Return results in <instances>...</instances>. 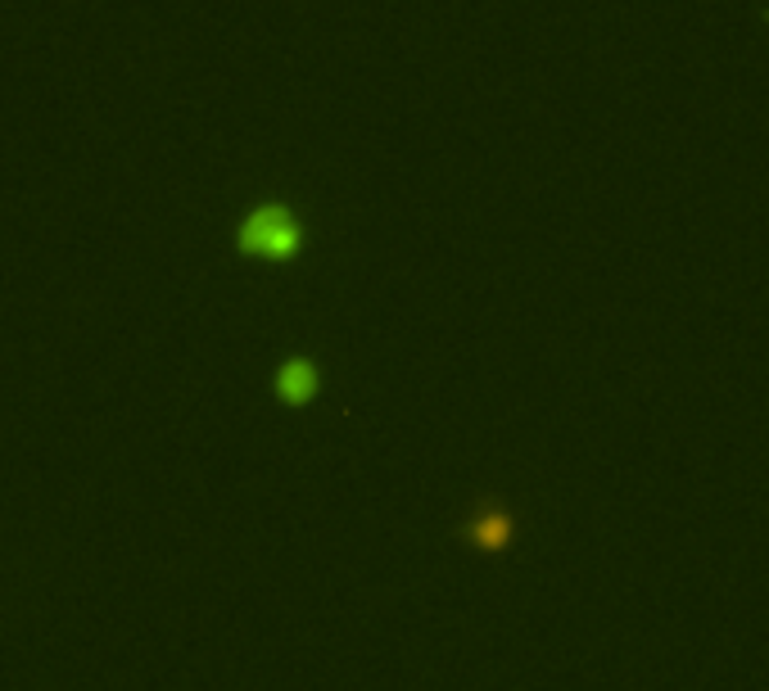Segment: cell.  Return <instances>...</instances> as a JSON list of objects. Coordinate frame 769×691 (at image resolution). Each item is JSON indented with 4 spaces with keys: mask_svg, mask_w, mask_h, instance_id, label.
I'll list each match as a JSON object with an SVG mask.
<instances>
[{
    "mask_svg": "<svg viewBox=\"0 0 769 691\" xmlns=\"http://www.w3.org/2000/svg\"><path fill=\"white\" fill-rule=\"evenodd\" d=\"M240 244H245L250 254L285 258V254H295L299 226L291 222V213H281V209H259V213L245 222V231H240Z\"/></svg>",
    "mask_w": 769,
    "mask_h": 691,
    "instance_id": "cell-1",
    "label": "cell"
},
{
    "mask_svg": "<svg viewBox=\"0 0 769 691\" xmlns=\"http://www.w3.org/2000/svg\"><path fill=\"white\" fill-rule=\"evenodd\" d=\"M512 515H503V511H485L475 524H471V542L475 548H485V552H503L507 542H512Z\"/></svg>",
    "mask_w": 769,
    "mask_h": 691,
    "instance_id": "cell-2",
    "label": "cell"
},
{
    "mask_svg": "<svg viewBox=\"0 0 769 691\" xmlns=\"http://www.w3.org/2000/svg\"><path fill=\"white\" fill-rule=\"evenodd\" d=\"M313 389H317V380H313V366L308 362H291V366L281 371V398L285 403H308Z\"/></svg>",
    "mask_w": 769,
    "mask_h": 691,
    "instance_id": "cell-3",
    "label": "cell"
}]
</instances>
